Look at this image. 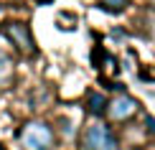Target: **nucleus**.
<instances>
[{
  "label": "nucleus",
  "instance_id": "nucleus-7",
  "mask_svg": "<svg viewBox=\"0 0 155 150\" xmlns=\"http://www.w3.org/2000/svg\"><path fill=\"white\" fill-rule=\"evenodd\" d=\"M145 130L150 138H155V117H145Z\"/></svg>",
  "mask_w": 155,
  "mask_h": 150
},
{
  "label": "nucleus",
  "instance_id": "nucleus-2",
  "mask_svg": "<svg viewBox=\"0 0 155 150\" xmlns=\"http://www.w3.org/2000/svg\"><path fill=\"white\" fill-rule=\"evenodd\" d=\"M81 148L84 150H120V140L114 138V132L107 125L92 122L89 127H84Z\"/></svg>",
  "mask_w": 155,
  "mask_h": 150
},
{
  "label": "nucleus",
  "instance_id": "nucleus-3",
  "mask_svg": "<svg viewBox=\"0 0 155 150\" xmlns=\"http://www.w3.org/2000/svg\"><path fill=\"white\" fill-rule=\"evenodd\" d=\"M137 109H140V102L135 99V97L120 92L114 99H107L104 117H109L112 122H127V120H132V117L137 115Z\"/></svg>",
  "mask_w": 155,
  "mask_h": 150
},
{
  "label": "nucleus",
  "instance_id": "nucleus-4",
  "mask_svg": "<svg viewBox=\"0 0 155 150\" xmlns=\"http://www.w3.org/2000/svg\"><path fill=\"white\" fill-rule=\"evenodd\" d=\"M5 36L10 38V43L21 51L23 56H33L36 54V41H33V33H31L28 23H23V21L5 23Z\"/></svg>",
  "mask_w": 155,
  "mask_h": 150
},
{
  "label": "nucleus",
  "instance_id": "nucleus-1",
  "mask_svg": "<svg viewBox=\"0 0 155 150\" xmlns=\"http://www.w3.org/2000/svg\"><path fill=\"white\" fill-rule=\"evenodd\" d=\"M18 142L23 150H51L56 142V132L48 122L43 120H31L25 122L18 132Z\"/></svg>",
  "mask_w": 155,
  "mask_h": 150
},
{
  "label": "nucleus",
  "instance_id": "nucleus-6",
  "mask_svg": "<svg viewBox=\"0 0 155 150\" xmlns=\"http://www.w3.org/2000/svg\"><path fill=\"white\" fill-rule=\"evenodd\" d=\"M130 5V0H99V8H104L109 13H122Z\"/></svg>",
  "mask_w": 155,
  "mask_h": 150
},
{
  "label": "nucleus",
  "instance_id": "nucleus-5",
  "mask_svg": "<svg viewBox=\"0 0 155 150\" xmlns=\"http://www.w3.org/2000/svg\"><path fill=\"white\" fill-rule=\"evenodd\" d=\"M84 107H87L89 115L104 117V112H107V97L102 94V92H89L87 99H84Z\"/></svg>",
  "mask_w": 155,
  "mask_h": 150
}]
</instances>
